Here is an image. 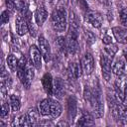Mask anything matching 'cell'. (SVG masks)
I'll return each mask as SVG.
<instances>
[{"label":"cell","mask_w":127,"mask_h":127,"mask_svg":"<svg viewBox=\"0 0 127 127\" xmlns=\"http://www.w3.org/2000/svg\"><path fill=\"white\" fill-rule=\"evenodd\" d=\"M51 21L53 28L57 32H64L66 28V14L64 6H59L56 10L53 11L51 16Z\"/></svg>","instance_id":"obj_1"},{"label":"cell","mask_w":127,"mask_h":127,"mask_svg":"<svg viewBox=\"0 0 127 127\" xmlns=\"http://www.w3.org/2000/svg\"><path fill=\"white\" fill-rule=\"evenodd\" d=\"M77 28L69 26L67 32L65 43H66V52L70 55H74L78 51V41H77Z\"/></svg>","instance_id":"obj_2"},{"label":"cell","mask_w":127,"mask_h":127,"mask_svg":"<svg viewBox=\"0 0 127 127\" xmlns=\"http://www.w3.org/2000/svg\"><path fill=\"white\" fill-rule=\"evenodd\" d=\"M111 60L112 58L108 57V55L101 54L100 56V65L102 69V75L106 81H108L111 77Z\"/></svg>","instance_id":"obj_3"},{"label":"cell","mask_w":127,"mask_h":127,"mask_svg":"<svg viewBox=\"0 0 127 127\" xmlns=\"http://www.w3.org/2000/svg\"><path fill=\"white\" fill-rule=\"evenodd\" d=\"M80 64H81L82 71H83L86 75L91 74V72H92L93 69H94V61H93L92 55H91L90 53H85V54L83 55V57L81 58Z\"/></svg>","instance_id":"obj_4"},{"label":"cell","mask_w":127,"mask_h":127,"mask_svg":"<svg viewBox=\"0 0 127 127\" xmlns=\"http://www.w3.org/2000/svg\"><path fill=\"white\" fill-rule=\"evenodd\" d=\"M29 53H30V58H31V62L33 63V65L36 68L40 69L42 66V58H43V56L40 52V49L37 46L32 45L30 47Z\"/></svg>","instance_id":"obj_5"},{"label":"cell","mask_w":127,"mask_h":127,"mask_svg":"<svg viewBox=\"0 0 127 127\" xmlns=\"http://www.w3.org/2000/svg\"><path fill=\"white\" fill-rule=\"evenodd\" d=\"M38 44H39V49L43 56V59L45 60L46 63H48L51 59V47L48 41L43 36H40L38 39Z\"/></svg>","instance_id":"obj_6"},{"label":"cell","mask_w":127,"mask_h":127,"mask_svg":"<svg viewBox=\"0 0 127 127\" xmlns=\"http://www.w3.org/2000/svg\"><path fill=\"white\" fill-rule=\"evenodd\" d=\"M85 20L94 28H100L102 25V16L96 11H87L85 14Z\"/></svg>","instance_id":"obj_7"},{"label":"cell","mask_w":127,"mask_h":127,"mask_svg":"<svg viewBox=\"0 0 127 127\" xmlns=\"http://www.w3.org/2000/svg\"><path fill=\"white\" fill-rule=\"evenodd\" d=\"M16 25V31L19 36H24L29 32V25L27 22V19L21 15H18L15 20Z\"/></svg>","instance_id":"obj_8"},{"label":"cell","mask_w":127,"mask_h":127,"mask_svg":"<svg viewBox=\"0 0 127 127\" xmlns=\"http://www.w3.org/2000/svg\"><path fill=\"white\" fill-rule=\"evenodd\" d=\"M33 78H34V68L32 66V64L27 63V65H26L25 70H24V77H23V80L21 82L27 89H29Z\"/></svg>","instance_id":"obj_9"},{"label":"cell","mask_w":127,"mask_h":127,"mask_svg":"<svg viewBox=\"0 0 127 127\" xmlns=\"http://www.w3.org/2000/svg\"><path fill=\"white\" fill-rule=\"evenodd\" d=\"M112 33L118 43L127 44V29L125 27H114L112 28Z\"/></svg>","instance_id":"obj_10"},{"label":"cell","mask_w":127,"mask_h":127,"mask_svg":"<svg viewBox=\"0 0 127 127\" xmlns=\"http://www.w3.org/2000/svg\"><path fill=\"white\" fill-rule=\"evenodd\" d=\"M81 64L77 63H69L67 67V73L70 78L76 79L81 75Z\"/></svg>","instance_id":"obj_11"},{"label":"cell","mask_w":127,"mask_h":127,"mask_svg":"<svg viewBox=\"0 0 127 127\" xmlns=\"http://www.w3.org/2000/svg\"><path fill=\"white\" fill-rule=\"evenodd\" d=\"M42 84L45 89V91L49 94H53V88H54V80L52 78V75L50 73H45L44 76L42 77Z\"/></svg>","instance_id":"obj_12"},{"label":"cell","mask_w":127,"mask_h":127,"mask_svg":"<svg viewBox=\"0 0 127 127\" xmlns=\"http://www.w3.org/2000/svg\"><path fill=\"white\" fill-rule=\"evenodd\" d=\"M64 92V81L60 77H56L54 80V88H53V94L57 97H62Z\"/></svg>","instance_id":"obj_13"},{"label":"cell","mask_w":127,"mask_h":127,"mask_svg":"<svg viewBox=\"0 0 127 127\" xmlns=\"http://www.w3.org/2000/svg\"><path fill=\"white\" fill-rule=\"evenodd\" d=\"M34 15H35V20L38 26H42L48 18V12L44 7L37 8Z\"/></svg>","instance_id":"obj_14"},{"label":"cell","mask_w":127,"mask_h":127,"mask_svg":"<svg viewBox=\"0 0 127 127\" xmlns=\"http://www.w3.org/2000/svg\"><path fill=\"white\" fill-rule=\"evenodd\" d=\"M49 101H50V105H51V116L53 118H58L62 114V111H63L62 105L56 99L49 98Z\"/></svg>","instance_id":"obj_15"},{"label":"cell","mask_w":127,"mask_h":127,"mask_svg":"<svg viewBox=\"0 0 127 127\" xmlns=\"http://www.w3.org/2000/svg\"><path fill=\"white\" fill-rule=\"evenodd\" d=\"M67 112H68V116L73 119L76 115V111H77V104H76V100L73 96H69L67 98Z\"/></svg>","instance_id":"obj_16"},{"label":"cell","mask_w":127,"mask_h":127,"mask_svg":"<svg viewBox=\"0 0 127 127\" xmlns=\"http://www.w3.org/2000/svg\"><path fill=\"white\" fill-rule=\"evenodd\" d=\"M111 70H112V72H113L115 75H117V76L123 75V73H124V71H125V63H124V61L121 60V59L117 60V61L113 64Z\"/></svg>","instance_id":"obj_17"},{"label":"cell","mask_w":127,"mask_h":127,"mask_svg":"<svg viewBox=\"0 0 127 127\" xmlns=\"http://www.w3.org/2000/svg\"><path fill=\"white\" fill-rule=\"evenodd\" d=\"M78 126H87V125H93L94 121H93V117L88 113V112H83L81 117L78 119L77 123Z\"/></svg>","instance_id":"obj_18"},{"label":"cell","mask_w":127,"mask_h":127,"mask_svg":"<svg viewBox=\"0 0 127 127\" xmlns=\"http://www.w3.org/2000/svg\"><path fill=\"white\" fill-rule=\"evenodd\" d=\"M39 112L43 116L51 115V105L49 99H43L39 103Z\"/></svg>","instance_id":"obj_19"},{"label":"cell","mask_w":127,"mask_h":127,"mask_svg":"<svg viewBox=\"0 0 127 127\" xmlns=\"http://www.w3.org/2000/svg\"><path fill=\"white\" fill-rule=\"evenodd\" d=\"M27 116L30 120V123L31 125H37L39 124V111L36 109V108H30L28 110V113H27Z\"/></svg>","instance_id":"obj_20"},{"label":"cell","mask_w":127,"mask_h":127,"mask_svg":"<svg viewBox=\"0 0 127 127\" xmlns=\"http://www.w3.org/2000/svg\"><path fill=\"white\" fill-rule=\"evenodd\" d=\"M9 100H10V106H11L12 111L13 112L19 111V109L21 107V102H20V99L18 98V96L12 94V95H10Z\"/></svg>","instance_id":"obj_21"},{"label":"cell","mask_w":127,"mask_h":127,"mask_svg":"<svg viewBox=\"0 0 127 127\" xmlns=\"http://www.w3.org/2000/svg\"><path fill=\"white\" fill-rule=\"evenodd\" d=\"M18 61L17 58L14 56V55H9L7 57V64H8V67L12 70V71H15L17 69V66H18Z\"/></svg>","instance_id":"obj_22"},{"label":"cell","mask_w":127,"mask_h":127,"mask_svg":"<svg viewBox=\"0 0 127 127\" xmlns=\"http://www.w3.org/2000/svg\"><path fill=\"white\" fill-rule=\"evenodd\" d=\"M118 110H119V120L127 122V104L118 103Z\"/></svg>","instance_id":"obj_23"},{"label":"cell","mask_w":127,"mask_h":127,"mask_svg":"<svg viewBox=\"0 0 127 127\" xmlns=\"http://www.w3.org/2000/svg\"><path fill=\"white\" fill-rule=\"evenodd\" d=\"M13 125H17V126H31L30 120L27 116V114H23L21 116H19L17 122H14Z\"/></svg>","instance_id":"obj_24"},{"label":"cell","mask_w":127,"mask_h":127,"mask_svg":"<svg viewBox=\"0 0 127 127\" xmlns=\"http://www.w3.org/2000/svg\"><path fill=\"white\" fill-rule=\"evenodd\" d=\"M83 97H84V100H85L87 103L91 104L92 97H93V92L90 90V88H89L87 85L84 86V89H83Z\"/></svg>","instance_id":"obj_25"},{"label":"cell","mask_w":127,"mask_h":127,"mask_svg":"<svg viewBox=\"0 0 127 127\" xmlns=\"http://www.w3.org/2000/svg\"><path fill=\"white\" fill-rule=\"evenodd\" d=\"M117 51H118V47L115 44H110L105 47V52L110 58H113V56L117 53Z\"/></svg>","instance_id":"obj_26"},{"label":"cell","mask_w":127,"mask_h":127,"mask_svg":"<svg viewBox=\"0 0 127 127\" xmlns=\"http://www.w3.org/2000/svg\"><path fill=\"white\" fill-rule=\"evenodd\" d=\"M57 45L60 48V50L63 53H67L66 52V43H65V38H64L63 36H59L57 38Z\"/></svg>","instance_id":"obj_27"},{"label":"cell","mask_w":127,"mask_h":127,"mask_svg":"<svg viewBox=\"0 0 127 127\" xmlns=\"http://www.w3.org/2000/svg\"><path fill=\"white\" fill-rule=\"evenodd\" d=\"M84 36H85V39H86V43L87 45H92L94 42H95V36L94 34L89 31V30H84Z\"/></svg>","instance_id":"obj_28"},{"label":"cell","mask_w":127,"mask_h":127,"mask_svg":"<svg viewBox=\"0 0 127 127\" xmlns=\"http://www.w3.org/2000/svg\"><path fill=\"white\" fill-rule=\"evenodd\" d=\"M15 8L19 11H24L26 8V2L25 0H12Z\"/></svg>","instance_id":"obj_29"},{"label":"cell","mask_w":127,"mask_h":127,"mask_svg":"<svg viewBox=\"0 0 127 127\" xmlns=\"http://www.w3.org/2000/svg\"><path fill=\"white\" fill-rule=\"evenodd\" d=\"M120 22L124 27H127V11H126V9H123L120 12Z\"/></svg>","instance_id":"obj_30"},{"label":"cell","mask_w":127,"mask_h":127,"mask_svg":"<svg viewBox=\"0 0 127 127\" xmlns=\"http://www.w3.org/2000/svg\"><path fill=\"white\" fill-rule=\"evenodd\" d=\"M9 113V105L7 103H2V106H1V118H5Z\"/></svg>","instance_id":"obj_31"},{"label":"cell","mask_w":127,"mask_h":127,"mask_svg":"<svg viewBox=\"0 0 127 127\" xmlns=\"http://www.w3.org/2000/svg\"><path fill=\"white\" fill-rule=\"evenodd\" d=\"M9 19H10V14H9V12H8L7 10L3 11L2 14H1V24L4 25V24L8 23V22H9Z\"/></svg>","instance_id":"obj_32"},{"label":"cell","mask_w":127,"mask_h":127,"mask_svg":"<svg viewBox=\"0 0 127 127\" xmlns=\"http://www.w3.org/2000/svg\"><path fill=\"white\" fill-rule=\"evenodd\" d=\"M7 86L5 85L4 82L1 81V87H0V92H1V98L2 99H5L6 95H7Z\"/></svg>","instance_id":"obj_33"},{"label":"cell","mask_w":127,"mask_h":127,"mask_svg":"<svg viewBox=\"0 0 127 127\" xmlns=\"http://www.w3.org/2000/svg\"><path fill=\"white\" fill-rule=\"evenodd\" d=\"M102 43H103L104 45H106V46L112 44V38H111V36H109V35H104L103 38H102Z\"/></svg>","instance_id":"obj_34"},{"label":"cell","mask_w":127,"mask_h":127,"mask_svg":"<svg viewBox=\"0 0 127 127\" xmlns=\"http://www.w3.org/2000/svg\"><path fill=\"white\" fill-rule=\"evenodd\" d=\"M78 3H79V6L81 7V9L87 12V10H88V5L86 4L85 0H78Z\"/></svg>","instance_id":"obj_35"},{"label":"cell","mask_w":127,"mask_h":127,"mask_svg":"<svg viewBox=\"0 0 127 127\" xmlns=\"http://www.w3.org/2000/svg\"><path fill=\"white\" fill-rule=\"evenodd\" d=\"M39 125H41V126H53V123L50 121H42L39 123Z\"/></svg>","instance_id":"obj_36"},{"label":"cell","mask_w":127,"mask_h":127,"mask_svg":"<svg viewBox=\"0 0 127 127\" xmlns=\"http://www.w3.org/2000/svg\"><path fill=\"white\" fill-rule=\"evenodd\" d=\"M57 125H58V126H68L69 124H68L67 122H65V121H60Z\"/></svg>","instance_id":"obj_37"},{"label":"cell","mask_w":127,"mask_h":127,"mask_svg":"<svg viewBox=\"0 0 127 127\" xmlns=\"http://www.w3.org/2000/svg\"><path fill=\"white\" fill-rule=\"evenodd\" d=\"M99 2L104 4V5H109L111 3V0H99Z\"/></svg>","instance_id":"obj_38"},{"label":"cell","mask_w":127,"mask_h":127,"mask_svg":"<svg viewBox=\"0 0 127 127\" xmlns=\"http://www.w3.org/2000/svg\"><path fill=\"white\" fill-rule=\"evenodd\" d=\"M123 56H124V58H125V60L127 61V47L123 50Z\"/></svg>","instance_id":"obj_39"},{"label":"cell","mask_w":127,"mask_h":127,"mask_svg":"<svg viewBox=\"0 0 127 127\" xmlns=\"http://www.w3.org/2000/svg\"><path fill=\"white\" fill-rule=\"evenodd\" d=\"M125 9H126V11H127V7H126V8H125Z\"/></svg>","instance_id":"obj_40"}]
</instances>
